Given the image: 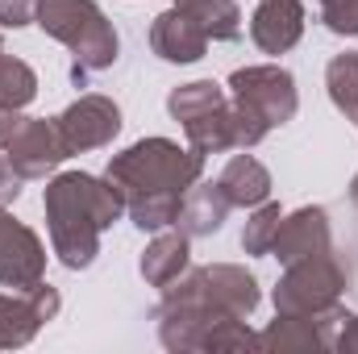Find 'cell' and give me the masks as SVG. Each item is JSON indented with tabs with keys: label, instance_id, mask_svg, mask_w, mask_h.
Listing matches in <instances>:
<instances>
[{
	"label": "cell",
	"instance_id": "24",
	"mask_svg": "<svg viewBox=\"0 0 358 354\" xmlns=\"http://www.w3.org/2000/svg\"><path fill=\"white\" fill-rule=\"evenodd\" d=\"M321 21L338 38H358V0H321Z\"/></svg>",
	"mask_w": 358,
	"mask_h": 354
},
{
	"label": "cell",
	"instance_id": "26",
	"mask_svg": "<svg viewBox=\"0 0 358 354\" xmlns=\"http://www.w3.org/2000/svg\"><path fill=\"white\" fill-rule=\"evenodd\" d=\"M334 351L342 354H358V313H342V325H338V334H334Z\"/></svg>",
	"mask_w": 358,
	"mask_h": 354
},
{
	"label": "cell",
	"instance_id": "4",
	"mask_svg": "<svg viewBox=\"0 0 358 354\" xmlns=\"http://www.w3.org/2000/svg\"><path fill=\"white\" fill-rule=\"evenodd\" d=\"M34 25H42L50 38H59L76 55V76L80 71H104L117 63V29L100 13L96 0H38L34 4Z\"/></svg>",
	"mask_w": 358,
	"mask_h": 354
},
{
	"label": "cell",
	"instance_id": "15",
	"mask_svg": "<svg viewBox=\"0 0 358 354\" xmlns=\"http://www.w3.org/2000/svg\"><path fill=\"white\" fill-rule=\"evenodd\" d=\"M150 50L163 63H200L204 50H208V34L200 29V21L192 13H183L179 4H171L150 25Z\"/></svg>",
	"mask_w": 358,
	"mask_h": 354
},
{
	"label": "cell",
	"instance_id": "22",
	"mask_svg": "<svg viewBox=\"0 0 358 354\" xmlns=\"http://www.w3.org/2000/svg\"><path fill=\"white\" fill-rule=\"evenodd\" d=\"M325 88L338 113H346L350 121H358V50L334 55L325 67Z\"/></svg>",
	"mask_w": 358,
	"mask_h": 354
},
{
	"label": "cell",
	"instance_id": "8",
	"mask_svg": "<svg viewBox=\"0 0 358 354\" xmlns=\"http://www.w3.org/2000/svg\"><path fill=\"white\" fill-rule=\"evenodd\" d=\"M229 96L242 100L246 108H255L271 129L275 125H287L300 108V92L287 67L279 63H263V67H238L229 76Z\"/></svg>",
	"mask_w": 358,
	"mask_h": 354
},
{
	"label": "cell",
	"instance_id": "6",
	"mask_svg": "<svg viewBox=\"0 0 358 354\" xmlns=\"http://www.w3.org/2000/svg\"><path fill=\"white\" fill-rule=\"evenodd\" d=\"M342 292H346V271L334 259V250L308 255L300 263H287L283 279L275 283V313H287V317L325 313L342 300Z\"/></svg>",
	"mask_w": 358,
	"mask_h": 354
},
{
	"label": "cell",
	"instance_id": "21",
	"mask_svg": "<svg viewBox=\"0 0 358 354\" xmlns=\"http://www.w3.org/2000/svg\"><path fill=\"white\" fill-rule=\"evenodd\" d=\"M34 96H38V76H34V67L21 63V59H13L8 46L0 42V108L21 113Z\"/></svg>",
	"mask_w": 358,
	"mask_h": 354
},
{
	"label": "cell",
	"instance_id": "27",
	"mask_svg": "<svg viewBox=\"0 0 358 354\" xmlns=\"http://www.w3.org/2000/svg\"><path fill=\"white\" fill-rule=\"evenodd\" d=\"M17 196H21V176H17V167L4 159V150H0V208L13 204Z\"/></svg>",
	"mask_w": 358,
	"mask_h": 354
},
{
	"label": "cell",
	"instance_id": "16",
	"mask_svg": "<svg viewBox=\"0 0 358 354\" xmlns=\"http://www.w3.org/2000/svg\"><path fill=\"white\" fill-rule=\"evenodd\" d=\"M250 38L263 55H287L304 38V4L300 0H259L250 17Z\"/></svg>",
	"mask_w": 358,
	"mask_h": 354
},
{
	"label": "cell",
	"instance_id": "13",
	"mask_svg": "<svg viewBox=\"0 0 358 354\" xmlns=\"http://www.w3.org/2000/svg\"><path fill=\"white\" fill-rule=\"evenodd\" d=\"M325 250H334V229H329V213L321 204H304L296 213H283L275 246H271V255L279 263L287 267L308 259V255H325Z\"/></svg>",
	"mask_w": 358,
	"mask_h": 354
},
{
	"label": "cell",
	"instance_id": "7",
	"mask_svg": "<svg viewBox=\"0 0 358 354\" xmlns=\"http://www.w3.org/2000/svg\"><path fill=\"white\" fill-rule=\"evenodd\" d=\"M4 159L17 167L21 179H46L63 159H67V142L59 134V121L46 117H13V125L0 138Z\"/></svg>",
	"mask_w": 358,
	"mask_h": 354
},
{
	"label": "cell",
	"instance_id": "19",
	"mask_svg": "<svg viewBox=\"0 0 358 354\" xmlns=\"http://www.w3.org/2000/svg\"><path fill=\"white\" fill-rule=\"evenodd\" d=\"M187 234L183 229H176V234H163L159 229V238L142 250V263H138V271H142V279L150 283V288H167V283H176L179 275L187 271Z\"/></svg>",
	"mask_w": 358,
	"mask_h": 354
},
{
	"label": "cell",
	"instance_id": "29",
	"mask_svg": "<svg viewBox=\"0 0 358 354\" xmlns=\"http://www.w3.org/2000/svg\"><path fill=\"white\" fill-rule=\"evenodd\" d=\"M350 200H355V208H358V176L350 179Z\"/></svg>",
	"mask_w": 358,
	"mask_h": 354
},
{
	"label": "cell",
	"instance_id": "11",
	"mask_svg": "<svg viewBox=\"0 0 358 354\" xmlns=\"http://www.w3.org/2000/svg\"><path fill=\"white\" fill-rule=\"evenodd\" d=\"M59 134L67 142V155H84V150H100L108 146L117 134H121V108L117 100L92 92V96H80L76 104H67L59 117Z\"/></svg>",
	"mask_w": 358,
	"mask_h": 354
},
{
	"label": "cell",
	"instance_id": "3",
	"mask_svg": "<svg viewBox=\"0 0 358 354\" xmlns=\"http://www.w3.org/2000/svg\"><path fill=\"white\" fill-rule=\"evenodd\" d=\"M155 317H159V342L167 351H250L259 346V334H250L242 317L200 296L192 271H183L176 283L163 288V304L155 309Z\"/></svg>",
	"mask_w": 358,
	"mask_h": 354
},
{
	"label": "cell",
	"instance_id": "9",
	"mask_svg": "<svg viewBox=\"0 0 358 354\" xmlns=\"http://www.w3.org/2000/svg\"><path fill=\"white\" fill-rule=\"evenodd\" d=\"M46 279V246L42 238L17 221L8 208H0V288L29 292Z\"/></svg>",
	"mask_w": 358,
	"mask_h": 354
},
{
	"label": "cell",
	"instance_id": "2",
	"mask_svg": "<svg viewBox=\"0 0 358 354\" xmlns=\"http://www.w3.org/2000/svg\"><path fill=\"white\" fill-rule=\"evenodd\" d=\"M46 225L50 246L67 271H88L100 255L104 229H113L125 213L121 192L108 179H96L88 171H63L46 183Z\"/></svg>",
	"mask_w": 358,
	"mask_h": 354
},
{
	"label": "cell",
	"instance_id": "25",
	"mask_svg": "<svg viewBox=\"0 0 358 354\" xmlns=\"http://www.w3.org/2000/svg\"><path fill=\"white\" fill-rule=\"evenodd\" d=\"M34 4H38V0H0V25H4V29L34 25Z\"/></svg>",
	"mask_w": 358,
	"mask_h": 354
},
{
	"label": "cell",
	"instance_id": "1",
	"mask_svg": "<svg viewBox=\"0 0 358 354\" xmlns=\"http://www.w3.org/2000/svg\"><path fill=\"white\" fill-rule=\"evenodd\" d=\"M204 176V155L183 150L171 138H142L129 150L113 155L104 179L121 192L129 221L142 234H159L179 221V204L192 183Z\"/></svg>",
	"mask_w": 358,
	"mask_h": 354
},
{
	"label": "cell",
	"instance_id": "18",
	"mask_svg": "<svg viewBox=\"0 0 358 354\" xmlns=\"http://www.w3.org/2000/svg\"><path fill=\"white\" fill-rule=\"evenodd\" d=\"M217 183L234 208H255V204L271 200V171L255 155H234L225 163V171L217 176Z\"/></svg>",
	"mask_w": 358,
	"mask_h": 354
},
{
	"label": "cell",
	"instance_id": "23",
	"mask_svg": "<svg viewBox=\"0 0 358 354\" xmlns=\"http://www.w3.org/2000/svg\"><path fill=\"white\" fill-rule=\"evenodd\" d=\"M279 221H283V208L279 204H255V213H250V221H246V229H242V250L246 255H271V246H275V234H279Z\"/></svg>",
	"mask_w": 358,
	"mask_h": 354
},
{
	"label": "cell",
	"instance_id": "17",
	"mask_svg": "<svg viewBox=\"0 0 358 354\" xmlns=\"http://www.w3.org/2000/svg\"><path fill=\"white\" fill-rule=\"evenodd\" d=\"M229 208H234V204L225 200L221 183H192L187 196H183V204H179L176 225L187 238H208V234H217V229L225 225Z\"/></svg>",
	"mask_w": 358,
	"mask_h": 354
},
{
	"label": "cell",
	"instance_id": "12",
	"mask_svg": "<svg viewBox=\"0 0 358 354\" xmlns=\"http://www.w3.org/2000/svg\"><path fill=\"white\" fill-rule=\"evenodd\" d=\"M342 313H346L342 304H334L325 313H304V317L279 313L259 334V351H334V334L342 325Z\"/></svg>",
	"mask_w": 358,
	"mask_h": 354
},
{
	"label": "cell",
	"instance_id": "10",
	"mask_svg": "<svg viewBox=\"0 0 358 354\" xmlns=\"http://www.w3.org/2000/svg\"><path fill=\"white\" fill-rule=\"evenodd\" d=\"M59 309H63V296L46 279L29 292H0V351L34 342L38 330L59 317Z\"/></svg>",
	"mask_w": 358,
	"mask_h": 354
},
{
	"label": "cell",
	"instance_id": "28",
	"mask_svg": "<svg viewBox=\"0 0 358 354\" xmlns=\"http://www.w3.org/2000/svg\"><path fill=\"white\" fill-rule=\"evenodd\" d=\"M13 117H17V113H13V108H0V138H4V129H8V125H13Z\"/></svg>",
	"mask_w": 358,
	"mask_h": 354
},
{
	"label": "cell",
	"instance_id": "14",
	"mask_svg": "<svg viewBox=\"0 0 358 354\" xmlns=\"http://www.w3.org/2000/svg\"><path fill=\"white\" fill-rule=\"evenodd\" d=\"M192 279H196V288H200L204 300H213L217 309H225V313H234L242 321L259 309V279L246 267H234V263L196 267Z\"/></svg>",
	"mask_w": 358,
	"mask_h": 354
},
{
	"label": "cell",
	"instance_id": "20",
	"mask_svg": "<svg viewBox=\"0 0 358 354\" xmlns=\"http://www.w3.org/2000/svg\"><path fill=\"white\" fill-rule=\"evenodd\" d=\"M183 13H192L200 21V29L208 34V42H234L242 34V8L238 0H171Z\"/></svg>",
	"mask_w": 358,
	"mask_h": 354
},
{
	"label": "cell",
	"instance_id": "5",
	"mask_svg": "<svg viewBox=\"0 0 358 354\" xmlns=\"http://www.w3.org/2000/svg\"><path fill=\"white\" fill-rule=\"evenodd\" d=\"M167 113L176 117L192 142V150L200 155H225L234 150V125H229V96L213 80H192L179 84L167 96Z\"/></svg>",
	"mask_w": 358,
	"mask_h": 354
}]
</instances>
